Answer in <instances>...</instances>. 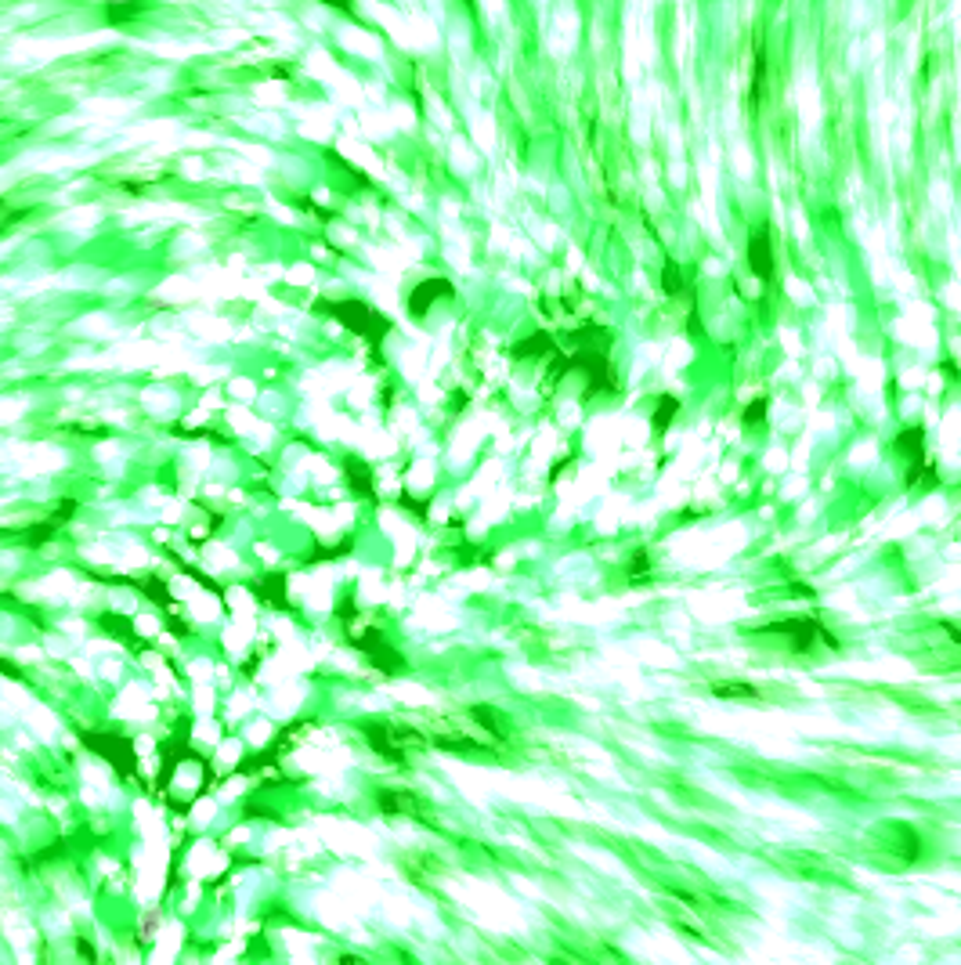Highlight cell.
Masks as SVG:
<instances>
[{
    "mask_svg": "<svg viewBox=\"0 0 961 965\" xmlns=\"http://www.w3.org/2000/svg\"><path fill=\"white\" fill-rule=\"evenodd\" d=\"M568 372H585V398L600 395H618V369L604 347H575L571 355H553L550 358V380H564Z\"/></svg>",
    "mask_w": 961,
    "mask_h": 965,
    "instance_id": "cell-1",
    "label": "cell"
},
{
    "mask_svg": "<svg viewBox=\"0 0 961 965\" xmlns=\"http://www.w3.org/2000/svg\"><path fill=\"white\" fill-rule=\"evenodd\" d=\"M763 633H774V636H784L788 648L795 655H810L817 643H824L828 651H838L842 640L817 618V615H795V618H777V622H766Z\"/></svg>",
    "mask_w": 961,
    "mask_h": 965,
    "instance_id": "cell-2",
    "label": "cell"
},
{
    "mask_svg": "<svg viewBox=\"0 0 961 965\" xmlns=\"http://www.w3.org/2000/svg\"><path fill=\"white\" fill-rule=\"evenodd\" d=\"M893 449L900 456H907V474H903V485L907 489H936L940 485V474H936V463H929L925 456V427L922 423H911V427H900V435L893 438Z\"/></svg>",
    "mask_w": 961,
    "mask_h": 965,
    "instance_id": "cell-3",
    "label": "cell"
},
{
    "mask_svg": "<svg viewBox=\"0 0 961 965\" xmlns=\"http://www.w3.org/2000/svg\"><path fill=\"white\" fill-rule=\"evenodd\" d=\"M744 260H749V272L759 279V286H770L777 279V260H774V232L770 225H756L749 232V246H744Z\"/></svg>",
    "mask_w": 961,
    "mask_h": 965,
    "instance_id": "cell-4",
    "label": "cell"
},
{
    "mask_svg": "<svg viewBox=\"0 0 961 965\" xmlns=\"http://www.w3.org/2000/svg\"><path fill=\"white\" fill-rule=\"evenodd\" d=\"M889 842H886V849L896 857L900 865H922L925 861V849H929V842H925V835L915 828V825H903V821H896V825H889Z\"/></svg>",
    "mask_w": 961,
    "mask_h": 965,
    "instance_id": "cell-5",
    "label": "cell"
},
{
    "mask_svg": "<svg viewBox=\"0 0 961 965\" xmlns=\"http://www.w3.org/2000/svg\"><path fill=\"white\" fill-rule=\"evenodd\" d=\"M658 286H662V293H665L669 300H687V304H690V311L698 307V290H694V283L683 275L679 260H672V257H665V260H662Z\"/></svg>",
    "mask_w": 961,
    "mask_h": 965,
    "instance_id": "cell-6",
    "label": "cell"
},
{
    "mask_svg": "<svg viewBox=\"0 0 961 965\" xmlns=\"http://www.w3.org/2000/svg\"><path fill=\"white\" fill-rule=\"evenodd\" d=\"M470 720H473L480 730H485L492 741H510V734H513L510 716L499 713L496 706H470Z\"/></svg>",
    "mask_w": 961,
    "mask_h": 965,
    "instance_id": "cell-7",
    "label": "cell"
},
{
    "mask_svg": "<svg viewBox=\"0 0 961 965\" xmlns=\"http://www.w3.org/2000/svg\"><path fill=\"white\" fill-rule=\"evenodd\" d=\"M377 807H380V814H387V817H398V814H419V799L409 792V788H380L377 792Z\"/></svg>",
    "mask_w": 961,
    "mask_h": 965,
    "instance_id": "cell-8",
    "label": "cell"
},
{
    "mask_svg": "<svg viewBox=\"0 0 961 965\" xmlns=\"http://www.w3.org/2000/svg\"><path fill=\"white\" fill-rule=\"evenodd\" d=\"M557 351L560 347H557L553 333H546V330H536L531 337H520L513 344V358H553Z\"/></svg>",
    "mask_w": 961,
    "mask_h": 965,
    "instance_id": "cell-9",
    "label": "cell"
},
{
    "mask_svg": "<svg viewBox=\"0 0 961 965\" xmlns=\"http://www.w3.org/2000/svg\"><path fill=\"white\" fill-rule=\"evenodd\" d=\"M438 297H452V283L449 279H426V283H419L412 290V297H409L412 315H426V307H431Z\"/></svg>",
    "mask_w": 961,
    "mask_h": 965,
    "instance_id": "cell-10",
    "label": "cell"
},
{
    "mask_svg": "<svg viewBox=\"0 0 961 965\" xmlns=\"http://www.w3.org/2000/svg\"><path fill=\"white\" fill-rule=\"evenodd\" d=\"M766 69H770L766 47H763V40H756V47H752V84H749V101L752 105H759L766 98Z\"/></svg>",
    "mask_w": 961,
    "mask_h": 965,
    "instance_id": "cell-11",
    "label": "cell"
},
{
    "mask_svg": "<svg viewBox=\"0 0 961 965\" xmlns=\"http://www.w3.org/2000/svg\"><path fill=\"white\" fill-rule=\"evenodd\" d=\"M712 698H719V702H759L763 690H759L756 683L730 680V683H716V687H712Z\"/></svg>",
    "mask_w": 961,
    "mask_h": 965,
    "instance_id": "cell-12",
    "label": "cell"
},
{
    "mask_svg": "<svg viewBox=\"0 0 961 965\" xmlns=\"http://www.w3.org/2000/svg\"><path fill=\"white\" fill-rule=\"evenodd\" d=\"M679 409H683V402L676 398V395H662L658 402H655V412H651V431H655V438H662L669 427H672V419L679 416Z\"/></svg>",
    "mask_w": 961,
    "mask_h": 965,
    "instance_id": "cell-13",
    "label": "cell"
},
{
    "mask_svg": "<svg viewBox=\"0 0 961 965\" xmlns=\"http://www.w3.org/2000/svg\"><path fill=\"white\" fill-rule=\"evenodd\" d=\"M434 745L441 748V753H459V756H477V753H488V745H480L466 734H438Z\"/></svg>",
    "mask_w": 961,
    "mask_h": 965,
    "instance_id": "cell-14",
    "label": "cell"
},
{
    "mask_svg": "<svg viewBox=\"0 0 961 965\" xmlns=\"http://www.w3.org/2000/svg\"><path fill=\"white\" fill-rule=\"evenodd\" d=\"M625 578L636 586V582H647L651 578V550L647 546H636L629 554V564H625Z\"/></svg>",
    "mask_w": 961,
    "mask_h": 965,
    "instance_id": "cell-15",
    "label": "cell"
},
{
    "mask_svg": "<svg viewBox=\"0 0 961 965\" xmlns=\"http://www.w3.org/2000/svg\"><path fill=\"white\" fill-rule=\"evenodd\" d=\"M766 412H770V398H752L749 405H744V412H741V427H759L763 419H766Z\"/></svg>",
    "mask_w": 961,
    "mask_h": 965,
    "instance_id": "cell-16",
    "label": "cell"
},
{
    "mask_svg": "<svg viewBox=\"0 0 961 965\" xmlns=\"http://www.w3.org/2000/svg\"><path fill=\"white\" fill-rule=\"evenodd\" d=\"M76 954L87 958V965H98V951H94V944L87 937H76Z\"/></svg>",
    "mask_w": 961,
    "mask_h": 965,
    "instance_id": "cell-17",
    "label": "cell"
},
{
    "mask_svg": "<svg viewBox=\"0 0 961 965\" xmlns=\"http://www.w3.org/2000/svg\"><path fill=\"white\" fill-rule=\"evenodd\" d=\"M138 12H141V4H127V8H116V4H113V8H105V15H109L113 22H120V19H131V15H138Z\"/></svg>",
    "mask_w": 961,
    "mask_h": 965,
    "instance_id": "cell-18",
    "label": "cell"
},
{
    "mask_svg": "<svg viewBox=\"0 0 961 965\" xmlns=\"http://www.w3.org/2000/svg\"><path fill=\"white\" fill-rule=\"evenodd\" d=\"M943 372H947V380H957V377H961V372H957V365H954L950 358H943Z\"/></svg>",
    "mask_w": 961,
    "mask_h": 965,
    "instance_id": "cell-19",
    "label": "cell"
},
{
    "mask_svg": "<svg viewBox=\"0 0 961 965\" xmlns=\"http://www.w3.org/2000/svg\"><path fill=\"white\" fill-rule=\"evenodd\" d=\"M340 965H361V958H354V954H347V958H340Z\"/></svg>",
    "mask_w": 961,
    "mask_h": 965,
    "instance_id": "cell-20",
    "label": "cell"
}]
</instances>
